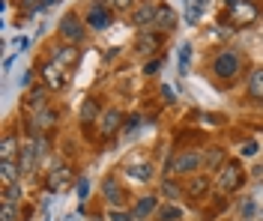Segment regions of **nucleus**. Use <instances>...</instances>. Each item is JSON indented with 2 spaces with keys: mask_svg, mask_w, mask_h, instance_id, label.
I'll return each mask as SVG.
<instances>
[{
  "mask_svg": "<svg viewBox=\"0 0 263 221\" xmlns=\"http://www.w3.org/2000/svg\"><path fill=\"white\" fill-rule=\"evenodd\" d=\"M177 27V15H174V9L171 6H164V3H159V12H156V30L159 33H167V30H174Z\"/></svg>",
  "mask_w": 263,
  "mask_h": 221,
  "instance_id": "obj_13",
  "label": "nucleus"
},
{
  "mask_svg": "<svg viewBox=\"0 0 263 221\" xmlns=\"http://www.w3.org/2000/svg\"><path fill=\"white\" fill-rule=\"evenodd\" d=\"M135 126H138V117H129V119H126V132H132Z\"/></svg>",
  "mask_w": 263,
  "mask_h": 221,
  "instance_id": "obj_39",
  "label": "nucleus"
},
{
  "mask_svg": "<svg viewBox=\"0 0 263 221\" xmlns=\"http://www.w3.org/2000/svg\"><path fill=\"white\" fill-rule=\"evenodd\" d=\"M60 39H63L66 45H78L84 39V24L78 15H66L60 18Z\"/></svg>",
  "mask_w": 263,
  "mask_h": 221,
  "instance_id": "obj_4",
  "label": "nucleus"
},
{
  "mask_svg": "<svg viewBox=\"0 0 263 221\" xmlns=\"http://www.w3.org/2000/svg\"><path fill=\"white\" fill-rule=\"evenodd\" d=\"M108 221H135V215L123 212V209H108Z\"/></svg>",
  "mask_w": 263,
  "mask_h": 221,
  "instance_id": "obj_31",
  "label": "nucleus"
},
{
  "mask_svg": "<svg viewBox=\"0 0 263 221\" xmlns=\"http://www.w3.org/2000/svg\"><path fill=\"white\" fill-rule=\"evenodd\" d=\"M159 42H162L159 30H141V36H138V54H156L159 51Z\"/></svg>",
  "mask_w": 263,
  "mask_h": 221,
  "instance_id": "obj_12",
  "label": "nucleus"
},
{
  "mask_svg": "<svg viewBox=\"0 0 263 221\" xmlns=\"http://www.w3.org/2000/svg\"><path fill=\"white\" fill-rule=\"evenodd\" d=\"M159 191H162V197L167 200V204H174V200H180V197H182V188H180L177 179H164Z\"/></svg>",
  "mask_w": 263,
  "mask_h": 221,
  "instance_id": "obj_22",
  "label": "nucleus"
},
{
  "mask_svg": "<svg viewBox=\"0 0 263 221\" xmlns=\"http://www.w3.org/2000/svg\"><path fill=\"white\" fill-rule=\"evenodd\" d=\"M242 155H257V144H254V140L242 144Z\"/></svg>",
  "mask_w": 263,
  "mask_h": 221,
  "instance_id": "obj_33",
  "label": "nucleus"
},
{
  "mask_svg": "<svg viewBox=\"0 0 263 221\" xmlns=\"http://www.w3.org/2000/svg\"><path fill=\"white\" fill-rule=\"evenodd\" d=\"M248 99H254V102L263 99V69H254L248 75Z\"/></svg>",
  "mask_w": 263,
  "mask_h": 221,
  "instance_id": "obj_16",
  "label": "nucleus"
},
{
  "mask_svg": "<svg viewBox=\"0 0 263 221\" xmlns=\"http://www.w3.org/2000/svg\"><path fill=\"white\" fill-rule=\"evenodd\" d=\"M54 123H57V114H54L51 108H42V111L30 119V132L33 135H39V129H51Z\"/></svg>",
  "mask_w": 263,
  "mask_h": 221,
  "instance_id": "obj_14",
  "label": "nucleus"
},
{
  "mask_svg": "<svg viewBox=\"0 0 263 221\" xmlns=\"http://www.w3.org/2000/svg\"><path fill=\"white\" fill-rule=\"evenodd\" d=\"M45 90H48V87L42 84V87H33L30 93H27V111H36V114H39V111H42V108H45V102H42V99H45Z\"/></svg>",
  "mask_w": 263,
  "mask_h": 221,
  "instance_id": "obj_19",
  "label": "nucleus"
},
{
  "mask_svg": "<svg viewBox=\"0 0 263 221\" xmlns=\"http://www.w3.org/2000/svg\"><path fill=\"white\" fill-rule=\"evenodd\" d=\"M51 60H54V63H57V66L63 69H69V66H75V63H78V60H81V54L75 51V45H57V48H51Z\"/></svg>",
  "mask_w": 263,
  "mask_h": 221,
  "instance_id": "obj_7",
  "label": "nucleus"
},
{
  "mask_svg": "<svg viewBox=\"0 0 263 221\" xmlns=\"http://www.w3.org/2000/svg\"><path fill=\"white\" fill-rule=\"evenodd\" d=\"M180 218H182V209L177 204L159 206V221H180Z\"/></svg>",
  "mask_w": 263,
  "mask_h": 221,
  "instance_id": "obj_27",
  "label": "nucleus"
},
{
  "mask_svg": "<svg viewBox=\"0 0 263 221\" xmlns=\"http://www.w3.org/2000/svg\"><path fill=\"white\" fill-rule=\"evenodd\" d=\"M203 162H206L210 168H221V165H224V153H221V147H213L210 153L203 155Z\"/></svg>",
  "mask_w": 263,
  "mask_h": 221,
  "instance_id": "obj_28",
  "label": "nucleus"
},
{
  "mask_svg": "<svg viewBox=\"0 0 263 221\" xmlns=\"http://www.w3.org/2000/svg\"><path fill=\"white\" fill-rule=\"evenodd\" d=\"M87 24H90L93 30H108V27H111V9L96 0V3L87 9Z\"/></svg>",
  "mask_w": 263,
  "mask_h": 221,
  "instance_id": "obj_5",
  "label": "nucleus"
},
{
  "mask_svg": "<svg viewBox=\"0 0 263 221\" xmlns=\"http://www.w3.org/2000/svg\"><path fill=\"white\" fill-rule=\"evenodd\" d=\"M18 218V206L15 204H3L0 206V221H15Z\"/></svg>",
  "mask_w": 263,
  "mask_h": 221,
  "instance_id": "obj_30",
  "label": "nucleus"
},
{
  "mask_svg": "<svg viewBox=\"0 0 263 221\" xmlns=\"http://www.w3.org/2000/svg\"><path fill=\"white\" fill-rule=\"evenodd\" d=\"M15 155H21V150H18V137L6 135L3 144H0V158H15Z\"/></svg>",
  "mask_w": 263,
  "mask_h": 221,
  "instance_id": "obj_24",
  "label": "nucleus"
},
{
  "mask_svg": "<svg viewBox=\"0 0 263 221\" xmlns=\"http://www.w3.org/2000/svg\"><path fill=\"white\" fill-rule=\"evenodd\" d=\"M162 96L167 99V102H174V90H171V87H162Z\"/></svg>",
  "mask_w": 263,
  "mask_h": 221,
  "instance_id": "obj_36",
  "label": "nucleus"
},
{
  "mask_svg": "<svg viewBox=\"0 0 263 221\" xmlns=\"http://www.w3.org/2000/svg\"><path fill=\"white\" fill-rule=\"evenodd\" d=\"M42 81H45V87H48V90H63V87H66L63 69L57 66L54 60H48V63H42Z\"/></svg>",
  "mask_w": 263,
  "mask_h": 221,
  "instance_id": "obj_9",
  "label": "nucleus"
},
{
  "mask_svg": "<svg viewBox=\"0 0 263 221\" xmlns=\"http://www.w3.org/2000/svg\"><path fill=\"white\" fill-rule=\"evenodd\" d=\"M21 197H24V188L21 183H12V186H3V204H21Z\"/></svg>",
  "mask_w": 263,
  "mask_h": 221,
  "instance_id": "obj_25",
  "label": "nucleus"
},
{
  "mask_svg": "<svg viewBox=\"0 0 263 221\" xmlns=\"http://www.w3.org/2000/svg\"><path fill=\"white\" fill-rule=\"evenodd\" d=\"M39 162H42V158H39V147H36V140L24 144V147H21V155H18V168H21V173H33Z\"/></svg>",
  "mask_w": 263,
  "mask_h": 221,
  "instance_id": "obj_8",
  "label": "nucleus"
},
{
  "mask_svg": "<svg viewBox=\"0 0 263 221\" xmlns=\"http://www.w3.org/2000/svg\"><path fill=\"white\" fill-rule=\"evenodd\" d=\"M200 153H195V150H180V153L171 158V165H167V170L171 173H195L197 168H200Z\"/></svg>",
  "mask_w": 263,
  "mask_h": 221,
  "instance_id": "obj_2",
  "label": "nucleus"
},
{
  "mask_svg": "<svg viewBox=\"0 0 263 221\" xmlns=\"http://www.w3.org/2000/svg\"><path fill=\"white\" fill-rule=\"evenodd\" d=\"M242 183H246L242 168L236 162H224L221 165V173H218V186L224 188V191H236V188H242Z\"/></svg>",
  "mask_w": 263,
  "mask_h": 221,
  "instance_id": "obj_3",
  "label": "nucleus"
},
{
  "mask_svg": "<svg viewBox=\"0 0 263 221\" xmlns=\"http://www.w3.org/2000/svg\"><path fill=\"white\" fill-rule=\"evenodd\" d=\"M18 173H21V168H18L15 158H0V179H3V186L18 183Z\"/></svg>",
  "mask_w": 263,
  "mask_h": 221,
  "instance_id": "obj_15",
  "label": "nucleus"
},
{
  "mask_svg": "<svg viewBox=\"0 0 263 221\" xmlns=\"http://www.w3.org/2000/svg\"><path fill=\"white\" fill-rule=\"evenodd\" d=\"M132 179H138V183H147L149 176H153V168H149V162H138V165H129L126 168Z\"/></svg>",
  "mask_w": 263,
  "mask_h": 221,
  "instance_id": "obj_21",
  "label": "nucleus"
},
{
  "mask_svg": "<svg viewBox=\"0 0 263 221\" xmlns=\"http://www.w3.org/2000/svg\"><path fill=\"white\" fill-rule=\"evenodd\" d=\"M189 60H192V45H189V42H182V45H180V75H185Z\"/></svg>",
  "mask_w": 263,
  "mask_h": 221,
  "instance_id": "obj_29",
  "label": "nucleus"
},
{
  "mask_svg": "<svg viewBox=\"0 0 263 221\" xmlns=\"http://www.w3.org/2000/svg\"><path fill=\"white\" fill-rule=\"evenodd\" d=\"M144 72H147V75H156V72H159V60H149L147 66H144Z\"/></svg>",
  "mask_w": 263,
  "mask_h": 221,
  "instance_id": "obj_34",
  "label": "nucleus"
},
{
  "mask_svg": "<svg viewBox=\"0 0 263 221\" xmlns=\"http://www.w3.org/2000/svg\"><path fill=\"white\" fill-rule=\"evenodd\" d=\"M102 194H105V200H108L111 206H117L120 200H123V191H120V186H117L114 176H108V179L102 183Z\"/></svg>",
  "mask_w": 263,
  "mask_h": 221,
  "instance_id": "obj_18",
  "label": "nucleus"
},
{
  "mask_svg": "<svg viewBox=\"0 0 263 221\" xmlns=\"http://www.w3.org/2000/svg\"><path fill=\"white\" fill-rule=\"evenodd\" d=\"M120 123H123V114H120L117 108H108V111L102 114V123H99V132H102V137H114L117 129H120Z\"/></svg>",
  "mask_w": 263,
  "mask_h": 221,
  "instance_id": "obj_10",
  "label": "nucleus"
},
{
  "mask_svg": "<svg viewBox=\"0 0 263 221\" xmlns=\"http://www.w3.org/2000/svg\"><path fill=\"white\" fill-rule=\"evenodd\" d=\"M99 3H102V0H99ZM105 3H111V6H114V0H105Z\"/></svg>",
  "mask_w": 263,
  "mask_h": 221,
  "instance_id": "obj_41",
  "label": "nucleus"
},
{
  "mask_svg": "<svg viewBox=\"0 0 263 221\" xmlns=\"http://www.w3.org/2000/svg\"><path fill=\"white\" fill-rule=\"evenodd\" d=\"M153 209H156V197L153 194H147V197H141L138 204H135V209H132V215H135V221H144L153 215Z\"/></svg>",
  "mask_w": 263,
  "mask_h": 221,
  "instance_id": "obj_17",
  "label": "nucleus"
},
{
  "mask_svg": "<svg viewBox=\"0 0 263 221\" xmlns=\"http://www.w3.org/2000/svg\"><path fill=\"white\" fill-rule=\"evenodd\" d=\"M182 3H185V18H189V24H195L197 18H200V12L206 9L210 0H182Z\"/></svg>",
  "mask_w": 263,
  "mask_h": 221,
  "instance_id": "obj_23",
  "label": "nucleus"
},
{
  "mask_svg": "<svg viewBox=\"0 0 263 221\" xmlns=\"http://www.w3.org/2000/svg\"><path fill=\"white\" fill-rule=\"evenodd\" d=\"M21 6H24L27 12H36V9H42V6H45V0H21Z\"/></svg>",
  "mask_w": 263,
  "mask_h": 221,
  "instance_id": "obj_32",
  "label": "nucleus"
},
{
  "mask_svg": "<svg viewBox=\"0 0 263 221\" xmlns=\"http://www.w3.org/2000/svg\"><path fill=\"white\" fill-rule=\"evenodd\" d=\"M156 12H159V3H141V6L132 12V24H135V27L156 24Z\"/></svg>",
  "mask_w": 263,
  "mask_h": 221,
  "instance_id": "obj_11",
  "label": "nucleus"
},
{
  "mask_svg": "<svg viewBox=\"0 0 263 221\" xmlns=\"http://www.w3.org/2000/svg\"><path fill=\"white\" fill-rule=\"evenodd\" d=\"M206 191H210V176H192V179H189V197H203V194H206Z\"/></svg>",
  "mask_w": 263,
  "mask_h": 221,
  "instance_id": "obj_20",
  "label": "nucleus"
},
{
  "mask_svg": "<svg viewBox=\"0 0 263 221\" xmlns=\"http://www.w3.org/2000/svg\"><path fill=\"white\" fill-rule=\"evenodd\" d=\"M78 197H81V200H84V197H87V183H84V179H81V183H78Z\"/></svg>",
  "mask_w": 263,
  "mask_h": 221,
  "instance_id": "obj_37",
  "label": "nucleus"
},
{
  "mask_svg": "<svg viewBox=\"0 0 263 221\" xmlns=\"http://www.w3.org/2000/svg\"><path fill=\"white\" fill-rule=\"evenodd\" d=\"M132 3H135V0H114V6H117V9H129Z\"/></svg>",
  "mask_w": 263,
  "mask_h": 221,
  "instance_id": "obj_35",
  "label": "nucleus"
},
{
  "mask_svg": "<svg viewBox=\"0 0 263 221\" xmlns=\"http://www.w3.org/2000/svg\"><path fill=\"white\" fill-rule=\"evenodd\" d=\"M251 212H254V206H251V200H248V204L242 206V215H246V218H251Z\"/></svg>",
  "mask_w": 263,
  "mask_h": 221,
  "instance_id": "obj_38",
  "label": "nucleus"
},
{
  "mask_svg": "<svg viewBox=\"0 0 263 221\" xmlns=\"http://www.w3.org/2000/svg\"><path fill=\"white\" fill-rule=\"evenodd\" d=\"M78 117H81L84 126H87V123H93V119L99 117V102H96V99H84L81 114H78Z\"/></svg>",
  "mask_w": 263,
  "mask_h": 221,
  "instance_id": "obj_26",
  "label": "nucleus"
},
{
  "mask_svg": "<svg viewBox=\"0 0 263 221\" xmlns=\"http://www.w3.org/2000/svg\"><path fill=\"white\" fill-rule=\"evenodd\" d=\"M239 69H242V57H239V51H233V48L221 51L213 60V72H215V78H221V81L236 78V72H239Z\"/></svg>",
  "mask_w": 263,
  "mask_h": 221,
  "instance_id": "obj_1",
  "label": "nucleus"
},
{
  "mask_svg": "<svg viewBox=\"0 0 263 221\" xmlns=\"http://www.w3.org/2000/svg\"><path fill=\"white\" fill-rule=\"evenodd\" d=\"M72 186V168H66V165H57V168L48 173V179H45V188H48L51 194L54 191H63V188Z\"/></svg>",
  "mask_w": 263,
  "mask_h": 221,
  "instance_id": "obj_6",
  "label": "nucleus"
},
{
  "mask_svg": "<svg viewBox=\"0 0 263 221\" xmlns=\"http://www.w3.org/2000/svg\"><path fill=\"white\" fill-rule=\"evenodd\" d=\"M15 48H18V51H24V48H27V39H24V36H21V39H15Z\"/></svg>",
  "mask_w": 263,
  "mask_h": 221,
  "instance_id": "obj_40",
  "label": "nucleus"
}]
</instances>
